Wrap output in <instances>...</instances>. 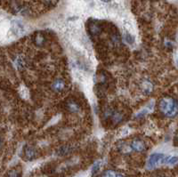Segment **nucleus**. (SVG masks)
I'll list each match as a JSON object with an SVG mask.
<instances>
[{
  "mask_svg": "<svg viewBox=\"0 0 178 177\" xmlns=\"http://www.w3.org/2000/svg\"><path fill=\"white\" fill-rule=\"evenodd\" d=\"M159 109L168 118H174L178 114V102L172 97H165L159 102Z\"/></svg>",
  "mask_w": 178,
  "mask_h": 177,
  "instance_id": "obj_1",
  "label": "nucleus"
},
{
  "mask_svg": "<svg viewBox=\"0 0 178 177\" xmlns=\"http://www.w3.org/2000/svg\"><path fill=\"white\" fill-rule=\"evenodd\" d=\"M166 161V157L165 155L161 153H153L151 155L148 160V167L149 168H153L157 165L165 163Z\"/></svg>",
  "mask_w": 178,
  "mask_h": 177,
  "instance_id": "obj_2",
  "label": "nucleus"
},
{
  "mask_svg": "<svg viewBox=\"0 0 178 177\" xmlns=\"http://www.w3.org/2000/svg\"><path fill=\"white\" fill-rule=\"evenodd\" d=\"M131 147L134 151H137V152H142L143 151H145V144L142 142L141 140H135L132 142Z\"/></svg>",
  "mask_w": 178,
  "mask_h": 177,
  "instance_id": "obj_3",
  "label": "nucleus"
},
{
  "mask_svg": "<svg viewBox=\"0 0 178 177\" xmlns=\"http://www.w3.org/2000/svg\"><path fill=\"white\" fill-rule=\"evenodd\" d=\"M66 109L71 112V113H78L79 110H80V108L79 105L74 102V101H69L67 103H66Z\"/></svg>",
  "mask_w": 178,
  "mask_h": 177,
  "instance_id": "obj_4",
  "label": "nucleus"
},
{
  "mask_svg": "<svg viewBox=\"0 0 178 177\" xmlns=\"http://www.w3.org/2000/svg\"><path fill=\"white\" fill-rule=\"evenodd\" d=\"M153 86L149 80H143L142 83V91L144 95H150L152 92Z\"/></svg>",
  "mask_w": 178,
  "mask_h": 177,
  "instance_id": "obj_5",
  "label": "nucleus"
},
{
  "mask_svg": "<svg viewBox=\"0 0 178 177\" xmlns=\"http://www.w3.org/2000/svg\"><path fill=\"white\" fill-rule=\"evenodd\" d=\"M102 30L101 25L98 23L97 22H93L89 24V31L92 35H98Z\"/></svg>",
  "mask_w": 178,
  "mask_h": 177,
  "instance_id": "obj_6",
  "label": "nucleus"
},
{
  "mask_svg": "<svg viewBox=\"0 0 178 177\" xmlns=\"http://www.w3.org/2000/svg\"><path fill=\"white\" fill-rule=\"evenodd\" d=\"M65 87V83L62 79H56L52 85V89L54 92H61L64 89Z\"/></svg>",
  "mask_w": 178,
  "mask_h": 177,
  "instance_id": "obj_7",
  "label": "nucleus"
},
{
  "mask_svg": "<svg viewBox=\"0 0 178 177\" xmlns=\"http://www.w3.org/2000/svg\"><path fill=\"white\" fill-rule=\"evenodd\" d=\"M25 156L29 160H31L33 158H35L36 157V151L35 149H33L32 147H27L24 151Z\"/></svg>",
  "mask_w": 178,
  "mask_h": 177,
  "instance_id": "obj_8",
  "label": "nucleus"
},
{
  "mask_svg": "<svg viewBox=\"0 0 178 177\" xmlns=\"http://www.w3.org/2000/svg\"><path fill=\"white\" fill-rule=\"evenodd\" d=\"M111 119L114 123H119L123 119V115L119 111H114L112 116H111Z\"/></svg>",
  "mask_w": 178,
  "mask_h": 177,
  "instance_id": "obj_9",
  "label": "nucleus"
},
{
  "mask_svg": "<svg viewBox=\"0 0 178 177\" xmlns=\"http://www.w3.org/2000/svg\"><path fill=\"white\" fill-rule=\"evenodd\" d=\"M102 177H123L122 175L118 174L117 172L115 171H112V170H108L106 171Z\"/></svg>",
  "mask_w": 178,
  "mask_h": 177,
  "instance_id": "obj_10",
  "label": "nucleus"
},
{
  "mask_svg": "<svg viewBox=\"0 0 178 177\" xmlns=\"http://www.w3.org/2000/svg\"><path fill=\"white\" fill-rule=\"evenodd\" d=\"M45 36L43 35H40V34H37L35 36V43L37 46H42L44 43H45Z\"/></svg>",
  "mask_w": 178,
  "mask_h": 177,
  "instance_id": "obj_11",
  "label": "nucleus"
},
{
  "mask_svg": "<svg viewBox=\"0 0 178 177\" xmlns=\"http://www.w3.org/2000/svg\"><path fill=\"white\" fill-rule=\"evenodd\" d=\"M178 162V157H166L165 163L169 165H174Z\"/></svg>",
  "mask_w": 178,
  "mask_h": 177,
  "instance_id": "obj_12",
  "label": "nucleus"
},
{
  "mask_svg": "<svg viewBox=\"0 0 178 177\" xmlns=\"http://www.w3.org/2000/svg\"><path fill=\"white\" fill-rule=\"evenodd\" d=\"M100 166H101V162L100 161L95 162L94 165L92 166V175H95L98 173V171L100 169Z\"/></svg>",
  "mask_w": 178,
  "mask_h": 177,
  "instance_id": "obj_13",
  "label": "nucleus"
},
{
  "mask_svg": "<svg viewBox=\"0 0 178 177\" xmlns=\"http://www.w3.org/2000/svg\"><path fill=\"white\" fill-rule=\"evenodd\" d=\"M124 40L126 41V42H127L128 44H133L134 43V37H133V36H131L129 33H126L125 35H124Z\"/></svg>",
  "mask_w": 178,
  "mask_h": 177,
  "instance_id": "obj_14",
  "label": "nucleus"
},
{
  "mask_svg": "<svg viewBox=\"0 0 178 177\" xmlns=\"http://www.w3.org/2000/svg\"><path fill=\"white\" fill-rule=\"evenodd\" d=\"M71 149H70V147H68V146H63V147H61V149H60L59 151V153L60 155H66V154L70 153V151Z\"/></svg>",
  "mask_w": 178,
  "mask_h": 177,
  "instance_id": "obj_15",
  "label": "nucleus"
},
{
  "mask_svg": "<svg viewBox=\"0 0 178 177\" xmlns=\"http://www.w3.org/2000/svg\"><path fill=\"white\" fill-rule=\"evenodd\" d=\"M8 177H21V174L16 170H12L8 174Z\"/></svg>",
  "mask_w": 178,
  "mask_h": 177,
  "instance_id": "obj_16",
  "label": "nucleus"
},
{
  "mask_svg": "<svg viewBox=\"0 0 178 177\" xmlns=\"http://www.w3.org/2000/svg\"><path fill=\"white\" fill-rule=\"evenodd\" d=\"M44 1H45V3H47V4L49 5H54V2H55V0H44Z\"/></svg>",
  "mask_w": 178,
  "mask_h": 177,
  "instance_id": "obj_17",
  "label": "nucleus"
},
{
  "mask_svg": "<svg viewBox=\"0 0 178 177\" xmlns=\"http://www.w3.org/2000/svg\"><path fill=\"white\" fill-rule=\"evenodd\" d=\"M102 1H103V2H110V1H111V0H102Z\"/></svg>",
  "mask_w": 178,
  "mask_h": 177,
  "instance_id": "obj_18",
  "label": "nucleus"
},
{
  "mask_svg": "<svg viewBox=\"0 0 178 177\" xmlns=\"http://www.w3.org/2000/svg\"><path fill=\"white\" fill-rule=\"evenodd\" d=\"M176 64H177V66H178V57H177V59H176Z\"/></svg>",
  "mask_w": 178,
  "mask_h": 177,
  "instance_id": "obj_19",
  "label": "nucleus"
}]
</instances>
